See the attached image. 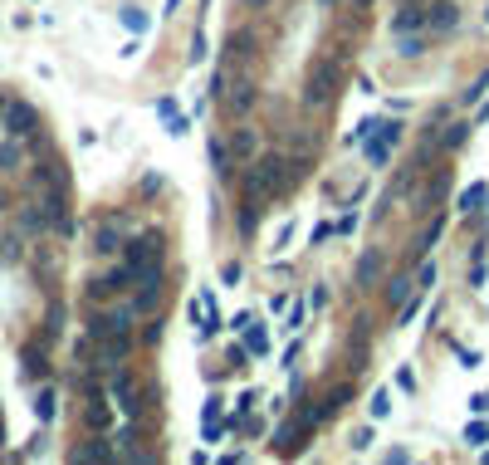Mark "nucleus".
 Segmentation results:
<instances>
[{"mask_svg": "<svg viewBox=\"0 0 489 465\" xmlns=\"http://www.w3.org/2000/svg\"><path fill=\"white\" fill-rule=\"evenodd\" d=\"M338 84H343V59L338 54H318L303 74V108H328L338 98Z\"/></svg>", "mask_w": 489, "mask_h": 465, "instance_id": "f257e3e1", "label": "nucleus"}, {"mask_svg": "<svg viewBox=\"0 0 489 465\" xmlns=\"http://www.w3.org/2000/svg\"><path fill=\"white\" fill-rule=\"evenodd\" d=\"M122 250H127V260H122V265H127L132 275H142V270H157V265H162L167 240H162V230H147V235H132Z\"/></svg>", "mask_w": 489, "mask_h": 465, "instance_id": "f03ea898", "label": "nucleus"}, {"mask_svg": "<svg viewBox=\"0 0 489 465\" xmlns=\"http://www.w3.org/2000/svg\"><path fill=\"white\" fill-rule=\"evenodd\" d=\"M255 103H260V79H255V74H235L230 89L220 93V108H225V118H235V123L250 118Z\"/></svg>", "mask_w": 489, "mask_h": 465, "instance_id": "7ed1b4c3", "label": "nucleus"}, {"mask_svg": "<svg viewBox=\"0 0 489 465\" xmlns=\"http://www.w3.org/2000/svg\"><path fill=\"white\" fill-rule=\"evenodd\" d=\"M132 309L137 314H157L162 309V294H167V275H162V265L157 270H142V275H132Z\"/></svg>", "mask_w": 489, "mask_h": 465, "instance_id": "20e7f679", "label": "nucleus"}, {"mask_svg": "<svg viewBox=\"0 0 489 465\" xmlns=\"http://www.w3.org/2000/svg\"><path fill=\"white\" fill-rule=\"evenodd\" d=\"M122 245H127V216H108V221H98L94 225V255H122Z\"/></svg>", "mask_w": 489, "mask_h": 465, "instance_id": "39448f33", "label": "nucleus"}, {"mask_svg": "<svg viewBox=\"0 0 489 465\" xmlns=\"http://www.w3.org/2000/svg\"><path fill=\"white\" fill-rule=\"evenodd\" d=\"M255 162H260V172H255V191H265V196H279V191L289 186L293 162H284V157H255Z\"/></svg>", "mask_w": 489, "mask_h": 465, "instance_id": "423d86ee", "label": "nucleus"}, {"mask_svg": "<svg viewBox=\"0 0 489 465\" xmlns=\"http://www.w3.org/2000/svg\"><path fill=\"white\" fill-rule=\"evenodd\" d=\"M225 147H230V157H235V162H255V157H260V128H250V123L240 118V123L230 128Z\"/></svg>", "mask_w": 489, "mask_h": 465, "instance_id": "0eeeda50", "label": "nucleus"}, {"mask_svg": "<svg viewBox=\"0 0 489 465\" xmlns=\"http://www.w3.org/2000/svg\"><path fill=\"white\" fill-rule=\"evenodd\" d=\"M132 353V333H103L98 338V368H122V358Z\"/></svg>", "mask_w": 489, "mask_h": 465, "instance_id": "6e6552de", "label": "nucleus"}, {"mask_svg": "<svg viewBox=\"0 0 489 465\" xmlns=\"http://www.w3.org/2000/svg\"><path fill=\"white\" fill-rule=\"evenodd\" d=\"M0 118H5V132H10V137H34V108H30V103L10 98Z\"/></svg>", "mask_w": 489, "mask_h": 465, "instance_id": "1a4fd4ad", "label": "nucleus"}, {"mask_svg": "<svg viewBox=\"0 0 489 465\" xmlns=\"http://www.w3.org/2000/svg\"><path fill=\"white\" fill-rule=\"evenodd\" d=\"M127 284H132V270H127V265H113L108 275H98L94 284H89V299H118Z\"/></svg>", "mask_w": 489, "mask_h": 465, "instance_id": "9d476101", "label": "nucleus"}, {"mask_svg": "<svg viewBox=\"0 0 489 465\" xmlns=\"http://www.w3.org/2000/svg\"><path fill=\"white\" fill-rule=\"evenodd\" d=\"M250 54H255V30H230V39H225V59H220V64L240 69Z\"/></svg>", "mask_w": 489, "mask_h": 465, "instance_id": "9b49d317", "label": "nucleus"}, {"mask_svg": "<svg viewBox=\"0 0 489 465\" xmlns=\"http://www.w3.org/2000/svg\"><path fill=\"white\" fill-rule=\"evenodd\" d=\"M426 25H431V30H440V35H445V30H455V25H460L455 0H436V5H426Z\"/></svg>", "mask_w": 489, "mask_h": 465, "instance_id": "f8f14e48", "label": "nucleus"}, {"mask_svg": "<svg viewBox=\"0 0 489 465\" xmlns=\"http://www.w3.org/2000/svg\"><path fill=\"white\" fill-rule=\"evenodd\" d=\"M210 167H215V177H220V182H230V177H235V157H230L225 137H210Z\"/></svg>", "mask_w": 489, "mask_h": 465, "instance_id": "ddd939ff", "label": "nucleus"}, {"mask_svg": "<svg viewBox=\"0 0 489 465\" xmlns=\"http://www.w3.org/2000/svg\"><path fill=\"white\" fill-rule=\"evenodd\" d=\"M445 186H450L445 172H440V177H431V182L421 186V196H416V211H436V206H440V196H445Z\"/></svg>", "mask_w": 489, "mask_h": 465, "instance_id": "4468645a", "label": "nucleus"}, {"mask_svg": "<svg viewBox=\"0 0 489 465\" xmlns=\"http://www.w3.org/2000/svg\"><path fill=\"white\" fill-rule=\"evenodd\" d=\"M421 25H426V5H421V0H416V5H406V10L391 20V30H396V35H401V30H421Z\"/></svg>", "mask_w": 489, "mask_h": 465, "instance_id": "2eb2a0df", "label": "nucleus"}, {"mask_svg": "<svg viewBox=\"0 0 489 465\" xmlns=\"http://www.w3.org/2000/svg\"><path fill=\"white\" fill-rule=\"evenodd\" d=\"M84 421H89L94 431H108L113 411H108V402H103V397H89V407H84Z\"/></svg>", "mask_w": 489, "mask_h": 465, "instance_id": "dca6fc26", "label": "nucleus"}, {"mask_svg": "<svg viewBox=\"0 0 489 465\" xmlns=\"http://www.w3.org/2000/svg\"><path fill=\"white\" fill-rule=\"evenodd\" d=\"M485 196H489V186H485V182L465 186V191H460V201H455V211H460V216H470V211H480V201H485Z\"/></svg>", "mask_w": 489, "mask_h": 465, "instance_id": "f3484780", "label": "nucleus"}, {"mask_svg": "<svg viewBox=\"0 0 489 465\" xmlns=\"http://www.w3.org/2000/svg\"><path fill=\"white\" fill-rule=\"evenodd\" d=\"M421 49H426V39H421V30H416V35H411V30H401V35H396V54H401V59H416Z\"/></svg>", "mask_w": 489, "mask_h": 465, "instance_id": "a211bd4d", "label": "nucleus"}, {"mask_svg": "<svg viewBox=\"0 0 489 465\" xmlns=\"http://www.w3.org/2000/svg\"><path fill=\"white\" fill-rule=\"evenodd\" d=\"M465 137H470V123H450V128L440 132V152H455Z\"/></svg>", "mask_w": 489, "mask_h": 465, "instance_id": "6ab92c4d", "label": "nucleus"}, {"mask_svg": "<svg viewBox=\"0 0 489 465\" xmlns=\"http://www.w3.org/2000/svg\"><path fill=\"white\" fill-rule=\"evenodd\" d=\"M245 353L265 358V353H269V333H265V328H250V323H245Z\"/></svg>", "mask_w": 489, "mask_h": 465, "instance_id": "aec40b11", "label": "nucleus"}, {"mask_svg": "<svg viewBox=\"0 0 489 465\" xmlns=\"http://www.w3.org/2000/svg\"><path fill=\"white\" fill-rule=\"evenodd\" d=\"M25 137H15V142H0V172H15L20 167V157H25V147H20Z\"/></svg>", "mask_w": 489, "mask_h": 465, "instance_id": "412c9836", "label": "nucleus"}, {"mask_svg": "<svg viewBox=\"0 0 489 465\" xmlns=\"http://www.w3.org/2000/svg\"><path fill=\"white\" fill-rule=\"evenodd\" d=\"M367 411H372V421H387V416H391V392L377 387V392H372V402H367Z\"/></svg>", "mask_w": 489, "mask_h": 465, "instance_id": "4be33fe9", "label": "nucleus"}, {"mask_svg": "<svg viewBox=\"0 0 489 465\" xmlns=\"http://www.w3.org/2000/svg\"><path fill=\"white\" fill-rule=\"evenodd\" d=\"M54 402H59L54 387H44V392L34 397V416H39V421H54Z\"/></svg>", "mask_w": 489, "mask_h": 465, "instance_id": "5701e85b", "label": "nucleus"}, {"mask_svg": "<svg viewBox=\"0 0 489 465\" xmlns=\"http://www.w3.org/2000/svg\"><path fill=\"white\" fill-rule=\"evenodd\" d=\"M108 456H113L108 441H94V446H79V451H74V461H108Z\"/></svg>", "mask_w": 489, "mask_h": 465, "instance_id": "b1692460", "label": "nucleus"}, {"mask_svg": "<svg viewBox=\"0 0 489 465\" xmlns=\"http://www.w3.org/2000/svg\"><path fill=\"white\" fill-rule=\"evenodd\" d=\"M162 118H167V132H172V137H186V128H191V118H186V113H177V108H167Z\"/></svg>", "mask_w": 489, "mask_h": 465, "instance_id": "393cba45", "label": "nucleus"}, {"mask_svg": "<svg viewBox=\"0 0 489 465\" xmlns=\"http://www.w3.org/2000/svg\"><path fill=\"white\" fill-rule=\"evenodd\" d=\"M440 230H445V221H440V216H436V221H431V225H426V235H421V245H416V255H431V245H436V240H440Z\"/></svg>", "mask_w": 489, "mask_h": 465, "instance_id": "a878e982", "label": "nucleus"}, {"mask_svg": "<svg viewBox=\"0 0 489 465\" xmlns=\"http://www.w3.org/2000/svg\"><path fill=\"white\" fill-rule=\"evenodd\" d=\"M416 314H421V289H416V299H401V314H396V328H406V323H416Z\"/></svg>", "mask_w": 489, "mask_h": 465, "instance_id": "bb28decb", "label": "nucleus"}, {"mask_svg": "<svg viewBox=\"0 0 489 465\" xmlns=\"http://www.w3.org/2000/svg\"><path fill=\"white\" fill-rule=\"evenodd\" d=\"M372 275H382V255H362V265H357V279L367 284Z\"/></svg>", "mask_w": 489, "mask_h": 465, "instance_id": "cd10ccee", "label": "nucleus"}, {"mask_svg": "<svg viewBox=\"0 0 489 465\" xmlns=\"http://www.w3.org/2000/svg\"><path fill=\"white\" fill-rule=\"evenodd\" d=\"M489 441V426L485 421H470V426H465V446H485Z\"/></svg>", "mask_w": 489, "mask_h": 465, "instance_id": "c85d7f7f", "label": "nucleus"}, {"mask_svg": "<svg viewBox=\"0 0 489 465\" xmlns=\"http://www.w3.org/2000/svg\"><path fill=\"white\" fill-rule=\"evenodd\" d=\"M406 294H411V279H406V275H401V279H391V284H387V299H391V304H401Z\"/></svg>", "mask_w": 489, "mask_h": 465, "instance_id": "c756f323", "label": "nucleus"}, {"mask_svg": "<svg viewBox=\"0 0 489 465\" xmlns=\"http://www.w3.org/2000/svg\"><path fill=\"white\" fill-rule=\"evenodd\" d=\"M367 157H372V167H387V157H391V142H372V147H367Z\"/></svg>", "mask_w": 489, "mask_h": 465, "instance_id": "7c9ffc66", "label": "nucleus"}, {"mask_svg": "<svg viewBox=\"0 0 489 465\" xmlns=\"http://www.w3.org/2000/svg\"><path fill=\"white\" fill-rule=\"evenodd\" d=\"M431 284H436V265H431V260H426V265H421V275H416V289H421V294H426V289H431Z\"/></svg>", "mask_w": 489, "mask_h": 465, "instance_id": "2f4dec72", "label": "nucleus"}, {"mask_svg": "<svg viewBox=\"0 0 489 465\" xmlns=\"http://www.w3.org/2000/svg\"><path fill=\"white\" fill-rule=\"evenodd\" d=\"M396 392H416V372H411V368L396 372Z\"/></svg>", "mask_w": 489, "mask_h": 465, "instance_id": "473e14b6", "label": "nucleus"}, {"mask_svg": "<svg viewBox=\"0 0 489 465\" xmlns=\"http://www.w3.org/2000/svg\"><path fill=\"white\" fill-rule=\"evenodd\" d=\"M191 64H205V35L196 30V39H191Z\"/></svg>", "mask_w": 489, "mask_h": 465, "instance_id": "72a5a7b5", "label": "nucleus"}, {"mask_svg": "<svg viewBox=\"0 0 489 465\" xmlns=\"http://www.w3.org/2000/svg\"><path fill=\"white\" fill-rule=\"evenodd\" d=\"M122 25H127V30H147V15H137V10H122Z\"/></svg>", "mask_w": 489, "mask_h": 465, "instance_id": "f704fd0d", "label": "nucleus"}, {"mask_svg": "<svg viewBox=\"0 0 489 465\" xmlns=\"http://www.w3.org/2000/svg\"><path fill=\"white\" fill-rule=\"evenodd\" d=\"M333 235H338V225H333V221H323V225L313 230V245H323V240H333Z\"/></svg>", "mask_w": 489, "mask_h": 465, "instance_id": "c9c22d12", "label": "nucleus"}, {"mask_svg": "<svg viewBox=\"0 0 489 465\" xmlns=\"http://www.w3.org/2000/svg\"><path fill=\"white\" fill-rule=\"evenodd\" d=\"M303 314H308V309H303V304H293V309H289V323H284V328H293V333H298V328H303Z\"/></svg>", "mask_w": 489, "mask_h": 465, "instance_id": "e433bc0d", "label": "nucleus"}, {"mask_svg": "<svg viewBox=\"0 0 489 465\" xmlns=\"http://www.w3.org/2000/svg\"><path fill=\"white\" fill-rule=\"evenodd\" d=\"M460 368H480V353L475 348H460Z\"/></svg>", "mask_w": 489, "mask_h": 465, "instance_id": "4c0bfd02", "label": "nucleus"}, {"mask_svg": "<svg viewBox=\"0 0 489 465\" xmlns=\"http://www.w3.org/2000/svg\"><path fill=\"white\" fill-rule=\"evenodd\" d=\"M485 89H489V74H485V79H480V84H475V89H465V98L475 103V98H480V93H485Z\"/></svg>", "mask_w": 489, "mask_h": 465, "instance_id": "58836bf2", "label": "nucleus"}, {"mask_svg": "<svg viewBox=\"0 0 489 465\" xmlns=\"http://www.w3.org/2000/svg\"><path fill=\"white\" fill-rule=\"evenodd\" d=\"M367 5H372V0H348V10H357V15H362Z\"/></svg>", "mask_w": 489, "mask_h": 465, "instance_id": "ea45409f", "label": "nucleus"}, {"mask_svg": "<svg viewBox=\"0 0 489 465\" xmlns=\"http://www.w3.org/2000/svg\"><path fill=\"white\" fill-rule=\"evenodd\" d=\"M485 118H489V103H485V108H480V123H485Z\"/></svg>", "mask_w": 489, "mask_h": 465, "instance_id": "a19ab883", "label": "nucleus"}, {"mask_svg": "<svg viewBox=\"0 0 489 465\" xmlns=\"http://www.w3.org/2000/svg\"><path fill=\"white\" fill-rule=\"evenodd\" d=\"M5 103H10V98H5V93H0V113H5Z\"/></svg>", "mask_w": 489, "mask_h": 465, "instance_id": "79ce46f5", "label": "nucleus"}, {"mask_svg": "<svg viewBox=\"0 0 489 465\" xmlns=\"http://www.w3.org/2000/svg\"><path fill=\"white\" fill-rule=\"evenodd\" d=\"M245 5H269V0H245Z\"/></svg>", "mask_w": 489, "mask_h": 465, "instance_id": "37998d69", "label": "nucleus"}, {"mask_svg": "<svg viewBox=\"0 0 489 465\" xmlns=\"http://www.w3.org/2000/svg\"><path fill=\"white\" fill-rule=\"evenodd\" d=\"M323 5H343V0H323Z\"/></svg>", "mask_w": 489, "mask_h": 465, "instance_id": "c03bdc74", "label": "nucleus"}, {"mask_svg": "<svg viewBox=\"0 0 489 465\" xmlns=\"http://www.w3.org/2000/svg\"><path fill=\"white\" fill-rule=\"evenodd\" d=\"M485 25H489V10H485Z\"/></svg>", "mask_w": 489, "mask_h": 465, "instance_id": "a18cd8bd", "label": "nucleus"}, {"mask_svg": "<svg viewBox=\"0 0 489 465\" xmlns=\"http://www.w3.org/2000/svg\"><path fill=\"white\" fill-rule=\"evenodd\" d=\"M485 397H489V392H485Z\"/></svg>", "mask_w": 489, "mask_h": 465, "instance_id": "49530a36", "label": "nucleus"}]
</instances>
